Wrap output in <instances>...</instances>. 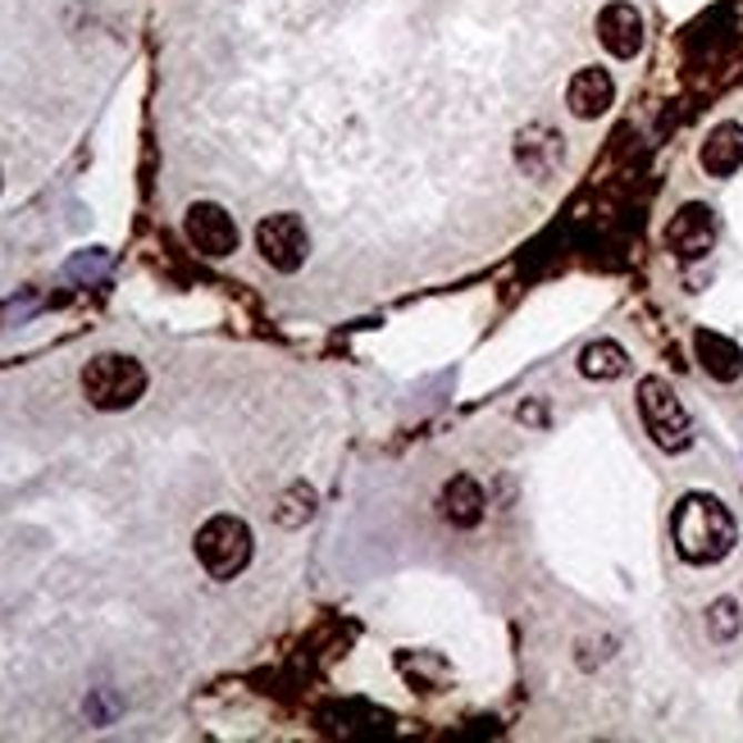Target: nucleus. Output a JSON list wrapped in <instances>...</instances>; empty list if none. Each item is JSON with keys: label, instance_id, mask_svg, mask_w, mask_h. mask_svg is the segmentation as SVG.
Listing matches in <instances>:
<instances>
[{"label": "nucleus", "instance_id": "f257e3e1", "mask_svg": "<svg viewBox=\"0 0 743 743\" xmlns=\"http://www.w3.org/2000/svg\"><path fill=\"white\" fill-rule=\"evenodd\" d=\"M671 539L680 561L689 565H716L734 552L739 543V524L730 515V506L712 493H684L675 515H671Z\"/></svg>", "mask_w": 743, "mask_h": 743}, {"label": "nucleus", "instance_id": "f03ea898", "mask_svg": "<svg viewBox=\"0 0 743 743\" xmlns=\"http://www.w3.org/2000/svg\"><path fill=\"white\" fill-rule=\"evenodd\" d=\"M142 392H147V370L133 357L106 352L82 365V398L97 411H128L142 402Z\"/></svg>", "mask_w": 743, "mask_h": 743}, {"label": "nucleus", "instance_id": "7ed1b4c3", "mask_svg": "<svg viewBox=\"0 0 743 743\" xmlns=\"http://www.w3.org/2000/svg\"><path fill=\"white\" fill-rule=\"evenodd\" d=\"M251 524L238 515H210L197 530V561L205 565L210 580H238L251 561Z\"/></svg>", "mask_w": 743, "mask_h": 743}, {"label": "nucleus", "instance_id": "20e7f679", "mask_svg": "<svg viewBox=\"0 0 743 743\" xmlns=\"http://www.w3.org/2000/svg\"><path fill=\"white\" fill-rule=\"evenodd\" d=\"M639 415H643V429L652 433V443H657L662 452L675 456V452H684L693 443V420H689V411L680 402V392L666 379L647 374L639 383Z\"/></svg>", "mask_w": 743, "mask_h": 743}, {"label": "nucleus", "instance_id": "39448f33", "mask_svg": "<svg viewBox=\"0 0 743 743\" xmlns=\"http://www.w3.org/2000/svg\"><path fill=\"white\" fill-rule=\"evenodd\" d=\"M255 251L265 255V265H274L279 274H297L305 265V255H311V233L297 214H270V220H260L255 229Z\"/></svg>", "mask_w": 743, "mask_h": 743}, {"label": "nucleus", "instance_id": "423d86ee", "mask_svg": "<svg viewBox=\"0 0 743 743\" xmlns=\"http://www.w3.org/2000/svg\"><path fill=\"white\" fill-rule=\"evenodd\" d=\"M183 233L188 242L210 255V260H224L238 251V224H233V214L224 205H214V201H197L188 205V220H183Z\"/></svg>", "mask_w": 743, "mask_h": 743}, {"label": "nucleus", "instance_id": "0eeeda50", "mask_svg": "<svg viewBox=\"0 0 743 743\" xmlns=\"http://www.w3.org/2000/svg\"><path fill=\"white\" fill-rule=\"evenodd\" d=\"M666 247L680 260H703L716 247V214L703 201H689L675 210V220L666 224Z\"/></svg>", "mask_w": 743, "mask_h": 743}, {"label": "nucleus", "instance_id": "6e6552de", "mask_svg": "<svg viewBox=\"0 0 743 743\" xmlns=\"http://www.w3.org/2000/svg\"><path fill=\"white\" fill-rule=\"evenodd\" d=\"M598 41L606 47V56L616 60H634L643 51V14L630 6V0H611L598 14Z\"/></svg>", "mask_w": 743, "mask_h": 743}, {"label": "nucleus", "instance_id": "1a4fd4ad", "mask_svg": "<svg viewBox=\"0 0 743 743\" xmlns=\"http://www.w3.org/2000/svg\"><path fill=\"white\" fill-rule=\"evenodd\" d=\"M565 160V142L552 123H530V128H520V138H515V164L524 173H534V179H552V173L561 169Z\"/></svg>", "mask_w": 743, "mask_h": 743}, {"label": "nucleus", "instance_id": "9d476101", "mask_svg": "<svg viewBox=\"0 0 743 743\" xmlns=\"http://www.w3.org/2000/svg\"><path fill=\"white\" fill-rule=\"evenodd\" d=\"M616 101V82H611L606 69H580L565 87V106H571L575 119H602Z\"/></svg>", "mask_w": 743, "mask_h": 743}, {"label": "nucleus", "instance_id": "9b49d317", "mask_svg": "<svg viewBox=\"0 0 743 743\" xmlns=\"http://www.w3.org/2000/svg\"><path fill=\"white\" fill-rule=\"evenodd\" d=\"M693 352H697V365H703L716 383H734L743 374V352H739V342H730L725 333L697 329L693 333Z\"/></svg>", "mask_w": 743, "mask_h": 743}, {"label": "nucleus", "instance_id": "f8f14e48", "mask_svg": "<svg viewBox=\"0 0 743 743\" xmlns=\"http://www.w3.org/2000/svg\"><path fill=\"white\" fill-rule=\"evenodd\" d=\"M703 169L712 179H730V173L743 169V123H716L707 142H703Z\"/></svg>", "mask_w": 743, "mask_h": 743}, {"label": "nucleus", "instance_id": "ddd939ff", "mask_svg": "<svg viewBox=\"0 0 743 743\" xmlns=\"http://www.w3.org/2000/svg\"><path fill=\"white\" fill-rule=\"evenodd\" d=\"M443 515H448L452 524H461V530H474V524L484 520V489H479L470 474L448 479V489H443Z\"/></svg>", "mask_w": 743, "mask_h": 743}, {"label": "nucleus", "instance_id": "4468645a", "mask_svg": "<svg viewBox=\"0 0 743 743\" xmlns=\"http://www.w3.org/2000/svg\"><path fill=\"white\" fill-rule=\"evenodd\" d=\"M630 370V357H625V347L621 342H589L584 352H580V374L584 379H621Z\"/></svg>", "mask_w": 743, "mask_h": 743}, {"label": "nucleus", "instance_id": "2eb2a0df", "mask_svg": "<svg viewBox=\"0 0 743 743\" xmlns=\"http://www.w3.org/2000/svg\"><path fill=\"white\" fill-rule=\"evenodd\" d=\"M739 625H743V616H739V602H730V598L712 602V611H707V634H712L716 643L734 639V634H739Z\"/></svg>", "mask_w": 743, "mask_h": 743}]
</instances>
